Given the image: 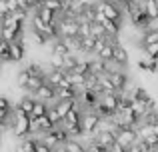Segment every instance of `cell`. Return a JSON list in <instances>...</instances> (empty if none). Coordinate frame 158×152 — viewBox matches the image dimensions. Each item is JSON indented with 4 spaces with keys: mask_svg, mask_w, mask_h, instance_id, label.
Instances as JSON below:
<instances>
[{
    "mask_svg": "<svg viewBox=\"0 0 158 152\" xmlns=\"http://www.w3.org/2000/svg\"><path fill=\"white\" fill-rule=\"evenodd\" d=\"M58 32H60V40L78 38V36H80V22H78V18L62 16V18L58 20Z\"/></svg>",
    "mask_w": 158,
    "mask_h": 152,
    "instance_id": "cell-1",
    "label": "cell"
},
{
    "mask_svg": "<svg viewBox=\"0 0 158 152\" xmlns=\"http://www.w3.org/2000/svg\"><path fill=\"white\" fill-rule=\"evenodd\" d=\"M100 122H102V118L98 116L94 110L84 112V116H82V128H84V134H90V136L96 138V134L100 132Z\"/></svg>",
    "mask_w": 158,
    "mask_h": 152,
    "instance_id": "cell-2",
    "label": "cell"
},
{
    "mask_svg": "<svg viewBox=\"0 0 158 152\" xmlns=\"http://www.w3.org/2000/svg\"><path fill=\"white\" fill-rule=\"evenodd\" d=\"M98 12L106 16V20H114V22H122V10L116 2H110V0H100L96 4Z\"/></svg>",
    "mask_w": 158,
    "mask_h": 152,
    "instance_id": "cell-3",
    "label": "cell"
},
{
    "mask_svg": "<svg viewBox=\"0 0 158 152\" xmlns=\"http://www.w3.org/2000/svg\"><path fill=\"white\" fill-rule=\"evenodd\" d=\"M140 134L136 132V128H120L118 132H116V144L124 146V148H130V146H134L138 140Z\"/></svg>",
    "mask_w": 158,
    "mask_h": 152,
    "instance_id": "cell-4",
    "label": "cell"
},
{
    "mask_svg": "<svg viewBox=\"0 0 158 152\" xmlns=\"http://www.w3.org/2000/svg\"><path fill=\"white\" fill-rule=\"evenodd\" d=\"M94 142L100 144L102 148L110 150L112 146L116 144V130H102V132H98L96 138H94Z\"/></svg>",
    "mask_w": 158,
    "mask_h": 152,
    "instance_id": "cell-5",
    "label": "cell"
},
{
    "mask_svg": "<svg viewBox=\"0 0 158 152\" xmlns=\"http://www.w3.org/2000/svg\"><path fill=\"white\" fill-rule=\"evenodd\" d=\"M80 102L86 110H94L100 104V94L94 90H84V92H80Z\"/></svg>",
    "mask_w": 158,
    "mask_h": 152,
    "instance_id": "cell-6",
    "label": "cell"
},
{
    "mask_svg": "<svg viewBox=\"0 0 158 152\" xmlns=\"http://www.w3.org/2000/svg\"><path fill=\"white\" fill-rule=\"evenodd\" d=\"M100 104L106 106L112 114H116V112H118V106H120V96H118V94H108V92H104L100 96Z\"/></svg>",
    "mask_w": 158,
    "mask_h": 152,
    "instance_id": "cell-7",
    "label": "cell"
},
{
    "mask_svg": "<svg viewBox=\"0 0 158 152\" xmlns=\"http://www.w3.org/2000/svg\"><path fill=\"white\" fill-rule=\"evenodd\" d=\"M82 116L84 114L80 112V110H72V112L68 114V116L64 118V122H62V126H64L66 130H70V128H76V126H82Z\"/></svg>",
    "mask_w": 158,
    "mask_h": 152,
    "instance_id": "cell-8",
    "label": "cell"
},
{
    "mask_svg": "<svg viewBox=\"0 0 158 152\" xmlns=\"http://www.w3.org/2000/svg\"><path fill=\"white\" fill-rule=\"evenodd\" d=\"M54 108L58 110V114H60L62 120H64V118L68 116L72 110H76L78 106H76V100H58L56 104H54Z\"/></svg>",
    "mask_w": 158,
    "mask_h": 152,
    "instance_id": "cell-9",
    "label": "cell"
},
{
    "mask_svg": "<svg viewBox=\"0 0 158 152\" xmlns=\"http://www.w3.org/2000/svg\"><path fill=\"white\" fill-rule=\"evenodd\" d=\"M34 96H36V100H40V102L48 100V98H56V88H54L52 84H48V82H46V84H44L42 88H40L38 92L34 94Z\"/></svg>",
    "mask_w": 158,
    "mask_h": 152,
    "instance_id": "cell-10",
    "label": "cell"
},
{
    "mask_svg": "<svg viewBox=\"0 0 158 152\" xmlns=\"http://www.w3.org/2000/svg\"><path fill=\"white\" fill-rule=\"evenodd\" d=\"M110 80H112V84H114V88H116V92H118V90H124L126 88V82H128V78H126V74H124V72H110Z\"/></svg>",
    "mask_w": 158,
    "mask_h": 152,
    "instance_id": "cell-11",
    "label": "cell"
},
{
    "mask_svg": "<svg viewBox=\"0 0 158 152\" xmlns=\"http://www.w3.org/2000/svg\"><path fill=\"white\" fill-rule=\"evenodd\" d=\"M36 16H38L40 20H44L46 24H56L58 20H60V18H58V14H56V12L48 10V8H40V10L36 12Z\"/></svg>",
    "mask_w": 158,
    "mask_h": 152,
    "instance_id": "cell-12",
    "label": "cell"
},
{
    "mask_svg": "<svg viewBox=\"0 0 158 152\" xmlns=\"http://www.w3.org/2000/svg\"><path fill=\"white\" fill-rule=\"evenodd\" d=\"M78 96V88H58L56 90V98L58 100H76Z\"/></svg>",
    "mask_w": 158,
    "mask_h": 152,
    "instance_id": "cell-13",
    "label": "cell"
},
{
    "mask_svg": "<svg viewBox=\"0 0 158 152\" xmlns=\"http://www.w3.org/2000/svg\"><path fill=\"white\" fill-rule=\"evenodd\" d=\"M34 106H36V98H32V96H24L22 100H20L18 108L22 110L24 114H28V116H32V112H34Z\"/></svg>",
    "mask_w": 158,
    "mask_h": 152,
    "instance_id": "cell-14",
    "label": "cell"
},
{
    "mask_svg": "<svg viewBox=\"0 0 158 152\" xmlns=\"http://www.w3.org/2000/svg\"><path fill=\"white\" fill-rule=\"evenodd\" d=\"M114 64H118V66H124V64L128 62V52H126V48L124 46H116L114 48V60H112Z\"/></svg>",
    "mask_w": 158,
    "mask_h": 152,
    "instance_id": "cell-15",
    "label": "cell"
},
{
    "mask_svg": "<svg viewBox=\"0 0 158 152\" xmlns=\"http://www.w3.org/2000/svg\"><path fill=\"white\" fill-rule=\"evenodd\" d=\"M24 58V44L22 42H14L10 44V60L18 62V60Z\"/></svg>",
    "mask_w": 158,
    "mask_h": 152,
    "instance_id": "cell-16",
    "label": "cell"
},
{
    "mask_svg": "<svg viewBox=\"0 0 158 152\" xmlns=\"http://www.w3.org/2000/svg\"><path fill=\"white\" fill-rule=\"evenodd\" d=\"M40 142H44L46 146H50L52 150H56L58 146H60V140H58V136H56V132H46V134H42V138H40Z\"/></svg>",
    "mask_w": 158,
    "mask_h": 152,
    "instance_id": "cell-17",
    "label": "cell"
},
{
    "mask_svg": "<svg viewBox=\"0 0 158 152\" xmlns=\"http://www.w3.org/2000/svg\"><path fill=\"white\" fill-rule=\"evenodd\" d=\"M96 38H92V36H88V38H82L80 42V52H86V54H92L94 50H96Z\"/></svg>",
    "mask_w": 158,
    "mask_h": 152,
    "instance_id": "cell-18",
    "label": "cell"
},
{
    "mask_svg": "<svg viewBox=\"0 0 158 152\" xmlns=\"http://www.w3.org/2000/svg\"><path fill=\"white\" fill-rule=\"evenodd\" d=\"M22 20L14 18V16H6V18H2V28H12V30H22Z\"/></svg>",
    "mask_w": 158,
    "mask_h": 152,
    "instance_id": "cell-19",
    "label": "cell"
},
{
    "mask_svg": "<svg viewBox=\"0 0 158 152\" xmlns=\"http://www.w3.org/2000/svg\"><path fill=\"white\" fill-rule=\"evenodd\" d=\"M64 60H66V56L52 52V54H50V58H48V62H50L52 70H62V68H64Z\"/></svg>",
    "mask_w": 158,
    "mask_h": 152,
    "instance_id": "cell-20",
    "label": "cell"
},
{
    "mask_svg": "<svg viewBox=\"0 0 158 152\" xmlns=\"http://www.w3.org/2000/svg\"><path fill=\"white\" fill-rule=\"evenodd\" d=\"M142 44L148 46V44H158V30L156 28H148L142 36Z\"/></svg>",
    "mask_w": 158,
    "mask_h": 152,
    "instance_id": "cell-21",
    "label": "cell"
},
{
    "mask_svg": "<svg viewBox=\"0 0 158 152\" xmlns=\"http://www.w3.org/2000/svg\"><path fill=\"white\" fill-rule=\"evenodd\" d=\"M48 106H46V102H40V100H36V106H34V112H32V120H34V118H40V116H46L48 114Z\"/></svg>",
    "mask_w": 158,
    "mask_h": 152,
    "instance_id": "cell-22",
    "label": "cell"
},
{
    "mask_svg": "<svg viewBox=\"0 0 158 152\" xmlns=\"http://www.w3.org/2000/svg\"><path fill=\"white\" fill-rule=\"evenodd\" d=\"M36 146H38V140L26 138V140H22V144L18 146V152H36Z\"/></svg>",
    "mask_w": 158,
    "mask_h": 152,
    "instance_id": "cell-23",
    "label": "cell"
},
{
    "mask_svg": "<svg viewBox=\"0 0 158 152\" xmlns=\"http://www.w3.org/2000/svg\"><path fill=\"white\" fill-rule=\"evenodd\" d=\"M102 24H104L108 36H118V32H120V22H114V20H104Z\"/></svg>",
    "mask_w": 158,
    "mask_h": 152,
    "instance_id": "cell-24",
    "label": "cell"
},
{
    "mask_svg": "<svg viewBox=\"0 0 158 152\" xmlns=\"http://www.w3.org/2000/svg\"><path fill=\"white\" fill-rule=\"evenodd\" d=\"M30 74H28V70H22L16 74V86H20V88H28V82H30Z\"/></svg>",
    "mask_w": 158,
    "mask_h": 152,
    "instance_id": "cell-25",
    "label": "cell"
},
{
    "mask_svg": "<svg viewBox=\"0 0 158 152\" xmlns=\"http://www.w3.org/2000/svg\"><path fill=\"white\" fill-rule=\"evenodd\" d=\"M146 12L152 20H158V0H146Z\"/></svg>",
    "mask_w": 158,
    "mask_h": 152,
    "instance_id": "cell-26",
    "label": "cell"
},
{
    "mask_svg": "<svg viewBox=\"0 0 158 152\" xmlns=\"http://www.w3.org/2000/svg\"><path fill=\"white\" fill-rule=\"evenodd\" d=\"M46 116L50 118V122L54 124V128H58V126H60L62 122H64V120H62V116H60V114H58V110L54 108V106H52L50 110H48V114H46Z\"/></svg>",
    "mask_w": 158,
    "mask_h": 152,
    "instance_id": "cell-27",
    "label": "cell"
},
{
    "mask_svg": "<svg viewBox=\"0 0 158 152\" xmlns=\"http://www.w3.org/2000/svg\"><path fill=\"white\" fill-rule=\"evenodd\" d=\"M44 8H48V10H52V12H62L64 10V4L60 2V0H46V4H44Z\"/></svg>",
    "mask_w": 158,
    "mask_h": 152,
    "instance_id": "cell-28",
    "label": "cell"
},
{
    "mask_svg": "<svg viewBox=\"0 0 158 152\" xmlns=\"http://www.w3.org/2000/svg\"><path fill=\"white\" fill-rule=\"evenodd\" d=\"M52 52H56V54H62V56H70L72 52L68 50V46H66L62 40H56V44H54V50Z\"/></svg>",
    "mask_w": 158,
    "mask_h": 152,
    "instance_id": "cell-29",
    "label": "cell"
},
{
    "mask_svg": "<svg viewBox=\"0 0 158 152\" xmlns=\"http://www.w3.org/2000/svg\"><path fill=\"white\" fill-rule=\"evenodd\" d=\"M0 58H2L4 62L10 60V42H6V40L0 42Z\"/></svg>",
    "mask_w": 158,
    "mask_h": 152,
    "instance_id": "cell-30",
    "label": "cell"
},
{
    "mask_svg": "<svg viewBox=\"0 0 158 152\" xmlns=\"http://www.w3.org/2000/svg\"><path fill=\"white\" fill-rule=\"evenodd\" d=\"M82 148H84V146H82L78 140H72V138L64 144V152H78V150H82Z\"/></svg>",
    "mask_w": 158,
    "mask_h": 152,
    "instance_id": "cell-31",
    "label": "cell"
},
{
    "mask_svg": "<svg viewBox=\"0 0 158 152\" xmlns=\"http://www.w3.org/2000/svg\"><path fill=\"white\" fill-rule=\"evenodd\" d=\"M24 70H28V74H30V76H46L42 72V68H40V64H32L30 62L26 68H24Z\"/></svg>",
    "mask_w": 158,
    "mask_h": 152,
    "instance_id": "cell-32",
    "label": "cell"
},
{
    "mask_svg": "<svg viewBox=\"0 0 158 152\" xmlns=\"http://www.w3.org/2000/svg\"><path fill=\"white\" fill-rule=\"evenodd\" d=\"M144 52H146L152 60H158V44H148V46H144Z\"/></svg>",
    "mask_w": 158,
    "mask_h": 152,
    "instance_id": "cell-33",
    "label": "cell"
},
{
    "mask_svg": "<svg viewBox=\"0 0 158 152\" xmlns=\"http://www.w3.org/2000/svg\"><path fill=\"white\" fill-rule=\"evenodd\" d=\"M32 40H34L36 44H44V42H48V36L40 34V32H32Z\"/></svg>",
    "mask_w": 158,
    "mask_h": 152,
    "instance_id": "cell-34",
    "label": "cell"
},
{
    "mask_svg": "<svg viewBox=\"0 0 158 152\" xmlns=\"http://www.w3.org/2000/svg\"><path fill=\"white\" fill-rule=\"evenodd\" d=\"M86 152H108L106 148H102L100 144H96V142H90L88 146H86Z\"/></svg>",
    "mask_w": 158,
    "mask_h": 152,
    "instance_id": "cell-35",
    "label": "cell"
},
{
    "mask_svg": "<svg viewBox=\"0 0 158 152\" xmlns=\"http://www.w3.org/2000/svg\"><path fill=\"white\" fill-rule=\"evenodd\" d=\"M138 68H140V70H144V72H152V64L146 62V60H140V62H138Z\"/></svg>",
    "mask_w": 158,
    "mask_h": 152,
    "instance_id": "cell-36",
    "label": "cell"
},
{
    "mask_svg": "<svg viewBox=\"0 0 158 152\" xmlns=\"http://www.w3.org/2000/svg\"><path fill=\"white\" fill-rule=\"evenodd\" d=\"M36 152H52V148H50V146H46L44 142H40V140H38V146H36Z\"/></svg>",
    "mask_w": 158,
    "mask_h": 152,
    "instance_id": "cell-37",
    "label": "cell"
},
{
    "mask_svg": "<svg viewBox=\"0 0 158 152\" xmlns=\"http://www.w3.org/2000/svg\"><path fill=\"white\" fill-rule=\"evenodd\" d=\"M110 152H128V148H124V146H120V144H114L110 148Z\"/></svg>",
    "mask_w": 158,
    "mask_h": 152,
    "instance_id": "cell-38",
    "label": "cell"
},
{
    "mask_svg": "<svg viewBox=\"0 0 158 152\" xmlns=\"http://www.w3.org/2000/svg\"><path fill=\"white\" fill-rule=\"evenodd\" d=\"M114 2L118 4V6H126V8H128V6L132 4V0H114Z\"/></svg>",
    "mask_w": 158,
    "mask_h": 152,
    "instance_id": "cell-39",
    "label": "cell"
},
{
    "mask_svg": "<svg viewBox=\"0 0 158 152\" xmlns=\"http://www.w3.org/2000/svg\"><path fill=\"white\" fill-rule=\"evenodd\" d=\"M154 126L158 128V112H156V122H154Z\"/></svg>",
    "mask_w": 158,
    "mask_h": 152,
    "instance_id": "cell-40",
    "label": "cell"
},
{
    "mask_svg": "<svg viewBox=\"0 0 158 152\" xmlns=\"http://www.w3.org/2000/svg\"><path fill=\"white\" fill-rule=\"evenodd\" d=\"M52 152H62V150H52Z\"/></svg>",
    "mask_w": 158,
    "mask_h": 152,
    "instance_id": "cell-41",
    "label": "cell"
},
{
    "mask_svg": "<svg viewBox=\"0 0 158 152\" xmlns=\"http://www.w3.org/2000/svg\"><path fill=\"white\" fill-rule=\"evenodd\" d=\"M0 2H8V0H0Z\"/></svg>",
    "mask_w": 158,
    "mask_h": 152,
    "instance_id": "cell-42",
    "label": "cell"
},
{
    "mask_svg": "<svg viewBox=\"0 0 158 152\" xmlns=\"http://www.w3.org/2000/svg\"><path fill=\"white\" fill-rule=\"evenodd\" d=\"M156 98H158V96H156Z\"/></svg>",
    "mask_w": 158,
    "mask_h": 152,
    "instance_id": "cell-43",
    "label": "cell"
}]
</instances>
